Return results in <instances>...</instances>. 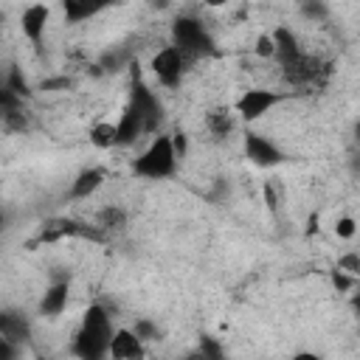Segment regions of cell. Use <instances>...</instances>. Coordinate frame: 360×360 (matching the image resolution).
<instances>
[{
    "instance_id": "cell-1",
    "label": "cell",
    "mask_w": 360,
    "mask_h": 360,
    "mask_svg": "<svg viewBox=\"0 0 360 360\" xmlns=\"http://www.w3.org/2000/svg\"><path fill=\"white\" fill-rule=\"evenodd\" d=\"M110 338H112L110 312L101 304H90L84 309V315H82L79 329H76L73 354L82 357V360H101V357H107Z\"/></svg>"
},
{
    "instance_id": "cell-2",
    "label": "cell",
    "mask_w": 360,
    "mask_h": 360,
    "mask_svg": "<svg viewBox=\"0 0 360 360\" xmlns=\"http://www.w3.org/2000/svg\"><path fill=\"white\" fill-rule=\"evenodd\" d=\"M177 163L180 158L174 155V146H172V135H155L152 143L132 160V172L143 180H166L177 172Z\"/></svg>"
},
{
    "instance_id": "cell-3",
    "label": "cell",
    "mask_w": 360,
    "mask_h": 360,
    "mask_svg": "<svg viewBox=\"0 0 360 360\" xmlns=\"http://www.w3.org/2000/svg\"><path fill=\"white\" fill-rule=\"evenodd\" d=\"M172 45L180 48L188 59H200V56H217V42L208 34V28L202 25V20L191 17V14H180L172 20Z\"/></svg>"
},
{
    "instance_id": "cell-4",
    "label": "cell",
    "mask_w": 360,
    "mask_h": 360,
    "mask_svg": "<svg viewBox=\"0 0 360 360\" xmlns=\"http://www.w3.org/2000/svg\"><path fill=\"white\" fill-rule=\"evenodd\" d=\"M278 68H281V79L290 87H298V93L309 90V87H323L329 73H332L329 62H323V59H318L312 53H304V51H298L295 56L278 62Z\"/></svg>"
},
{
    "instance_id": "cell-5",
    "label": "cell",
    "mask_w": 360,
    "mask_h": 360,
    "mask_svg": "<svg viewBox=\"0 0 360 360\" xmlns=\"http://www.w3.org/2000/svg\"><path fill=\"white\" fill-rule=\"evenodd\" d=\"M62 239L104 242L107 236H104L96 225H87V222H79V219H68V217H53V219H45V222L39 225V231L28 239V248L37 250L39 245H53V242H62Z\"/></svg>"
},
{
    "instance_id": "cell-6",
    "label": "cell",
    "mask_w": 360,
    "mask_h": 360,
    "mask_svg": "<svg viewBox=\"0 0 360 360\" xmlns=\"http://www.w3.org/2000/svg\"><path fill=\"white\" fill-rule=\"evenodd\" d=\"M292 96H298V93H281V90H264V87H250V90H245L239 98H236V104H233V110H236V115L242 118V121H248V124H253V121H259L264 112H270L273 107H278L281 101H287V98H292Z\"/></svg>"
},
{
    "instance_id": "cell-7",
    "label": "cell",
    "mask_w": 360,
    "mask_h": 360,
    "mask_svg": "<svg viewBox=\"0 0 360 360\" xmlns=\"http://www.w3.org/2000/svg\"><path fill=\"white\" fill-rule=\"evenodd\" d=\"M132 68V87H129V101L141 110L143 115V124H146V135L149 132H158L163 118H166V110H163V101L158 98L155 90H149V84L143 82V76L135 70L138 65H129Z\"/></svg>"
},
{
    "instance_id": "cell-8",
    "label": "cell",
    "mask_w": 360,
    "mask_h": 360,
    "mask_svg": "<svg viewBox=\"0 0 360 360\" xmlns=\"http://www.w3.org/2000/svg\"><path fill=\"white\" fill-rule=\"evenodd\" d=\"M188 65H191V59H188L180 48H174V45L160 48V51L152 56V62H149V68H152L155 79H158L163 87H169V90L180 87V82H183V76H186Z\"/></svg>"
},
{
    "instance_id": "cell-9",
    "label": "cell",
    "mask_w": 360,
    "mask_h": 360,
    "mask_svg": "<svg viewBox=\"0 0 360 360\" xmlns=\"http://www.w3.org/2000/svg\"><path fill=\"white\" fill-rule=\"evenodd\" d=\"M0 124L11 132L28 129V112H25L22 96L8 87L6 76H0Z\"/></svg>"
},
{
    "instance_id": "cell-10",
    "label": "cell",
    "mask_w": 360,
    "mask_h": 360,
    "mask_svg": "<svg viewBox=\"0 0 360 360\" xmlns=\"http://www.w3.org/2000/svg\"><path fill=\"white\" fill-rule=\"evenodd\" d=\"M242 146H245L248 160H250V163H256V166H262V169H270V166H278V163H284V160H287V155H284V152H281L270 138H264L262 132H253V129H248V132H245Z\"/></svg>"
},
{
    "instance_id": "cell-11",
    "label": "cell",
    "mask_w": 360,
    "mask_h": 360,
    "mask_svg": "<svg viewBox=\"0 0 360 360\" xmlns=\"http://www.w3.org/2000/svg\"><path fill=\"white\" fill-rule=\"evenodd\" d=\"M48 20H51V8L45 3H31L28 8H22L20 14V28L25 34V39L39 51L42 48V39H45V31H48Z\"/></svg>"
},
{
    "instance_id": "cell-12",
    "label": "cell",
    "mask_w": 360,
    "mask_h": 360,
    "mask_svg": "<svg viewBox=\"0 0 360 360\" xmlns=\"http://www.w3.org/2000/svg\"><path fill=\"white\" fill-rule=\"evenodd\" d=\"M141 135H146L143 115L132 101H127V107H124V112L115 124V146H132Z\"/></svg>"
},
{
    "instance_id": "cell-13",
    "label": "cell",
    "mask_w": 360,
    "mask_h": 360,
    "mask_svg": "<svg viewBox=\"0 0 360 360\" xmlns=\"http://www.w3.org/2000/svg\"><path fill=\"white\" fill-rule=\"evenodd\" d=\"M107 354L115 357V360H138V357H143L146 352H143V340H141L132 329H112Z\"/></svg>"
},
{
    "instance_id": "cell-14",
    "label": "cell",
    "mask_w": 360,
    "mask_h": 360,
    "mask_svg": "<svg viewBox=\"0 0 360 360\" xmlns=\"http://www.w3.org/2000/svg\"><path fill=\"white\" fill-rule=\"evenodd\" d=\"M118 0H62V14H65V22L79 25L84 20L98 17L101 11H107Z\"/></svg>"
},
{
    "instance_id": "cell-15",
    "label": "cell",
    "mask_w": 360,
    "mask_h": 360,
    "mask_svg": "<svg viewBox=\"0 0 360 360\" xmlns=\"http://www.w3.org/2000/svg\"><path fill=\"white\" fill-rule=\"evenodd\" d=\"M104 180H107V172H104L101 166L82 169V172L73 177L68 197H70V200H87V197H93V194H96V191L104 186Z\"/></svg>"
},
{
    "instance_id": "cell-16",
    "label": "cell",
    "mask_w": 360,
    "mask_h": 360,
    "mask_svg": "<svg viewBox=\"0 0 360 360\" xmlns=\"http://www.w3.org/2000/svg\"><path fill=\"white\" fill-rule=\"evenodd\" d=\"M68 295H70V276L68 278H56L45 292H42V301H39V312L45 318H59L68 307Z\"/></svg>"
},
{
    "instance_id": "cell-17",
    "label": "cell",
    "mask_w": 360,
    "mask_h": 360,
    "mask_svg": "<svg viewBox=\"0 0 360 360\" xmlns=\"http://www.w3.org/2000/svg\"><path fill=\"white\" fill-rule=\"evenodd\" d=\"M0 335L8 338V340H14V343H25L31 338V326H28V321L20 312L0 309Z\"/></svg>"
},
{
    "instance_id": "cell-18",
    "label": "cell",
    "mask_w": 360,
    "mask_h": 360,
    "mask_svg": "<svg viewBox=\"0 0 360 360\" xmlns=\"http://www.w3.org/2000/svg\"><path fill=\"white\" fill-rule=\"evenodd\" d=\"M233 127H236V118H233V112H231L228 107H211V110L205 112V129H208L217 141H225V138L233 132Z\"/></svg>"
},
{
    "instance_id": "cell-19",
    "label": "cell",
    "mask_w": 360,
    "mask_h": 360,
    "mask_svg": "<svg viewBox=\"0 0 360 360\" xmlns=\"http://www.w3.org/2000/svg\"><path fill=\"white\" fill-rule=\"evenodd\" d=\"M107 239L110 236H115V233H121L124 228H127V214H124V208H118V205H107V208H101L98 214H96V222H93Z\"/></svg>"
},
{
    "instance_id": "cell-20",
    "label": "cell",
    "mask_w": 360,
    "mask_h": 360,
    "mask_svg": "<svg viewBox=\"0 0 360 360\" xmlns=\"http://www.w3.org/2000/svg\"><path fill=\"white\" fill-rule=\"evenodd\" d=\"M90 143L96 149H112L115 146V124L101 121V124L90 127Z\"/></svg>"
},
{
    "instance_id": "cell-21",
    "label": "cell",
    "mask_w": 360,
    "mask_h": 360,
    "mask_svg": "<svg viewBox=\"0 0 360 360\" xmlns=\"http://www.w3.org/2000/svg\"><path fill=\"white\" fill-rule=\"evenodd\" d=\"M298 11L309 22H326L329 20V6L326 0H298Z\"/></svg>"
},
{
    "instance_id": "cell-22",
    "label": "cell",
    "mask_w": 360,
    "mask_h": 360,
    "mask_svg": "<svg viewBox=\"0 0 360 360\" xmlns=\"http://www.w3.org/2000/svg\"><path fill=\"white\" fill-rule=\"evenodd\" d=\"M127 62H129V51H127V48H118V51H107L96 68H101L104 73H115V70H121Z\"/></svg>"
},
{
    "instance_id": "cell-23",
    "label": "cell",
    "mask_w": 360,
    "mask_h": 360,
    "mask_svg": "<svg viewBox=\"0 0 360 360\" xmlns=\"http://www.w3.org/2000/svg\"><path fill=\"white\" fill-rule=\"evenodd\" d=\"M6 82H8V87H11L14 93H20L22 98L31 93V90H28V82L22 79V73H20V68H17V65H11V68H8V73H6Z\"/></svg>"
},
{
    "instance_id": "cell-24",
    "label": "cell",
    "mask_w": 360,
    "mask_h": 360,
    "mask_svg": "<svg viewBox=\"0 0 360 360\" xmlns=\"http://www.w3.org/2000/svg\"><path fill=\"white\" fill-rule=\"evenodd\" d=\"M132 332H135L141 340H158V338H160V332H158V326H155L152 321H138Z\"/></svg>"
},
{
    "instance_id": "cell-25",
    "label": "cell",
    "mask_w": 360,
    "mask_h": 360,
    "mask_svg": "<svg viewBox=\"0 0 360 360\" xmlns=\"http://www.w3.org/2000/svg\"><path fill=\"white\" fill-rule=\"evenodd\" d=\"M338 270H343V273H349V276H357V273H360V259H357V253L340 256V259H338Z\"/></svg>"
},
{
    "instance_id": "cell-26",
    "label": "cell",
    "mask_w": 360,
    "mask_h": 360,
    "mask_svg": "<svg viewBox=\"0 0 360 360\" xmlns=\"http://www.w3.org/2000/svg\"><path fill=\"white\" fill-rule=\"evenodd\" d=\"M354 231H357V225H354V219H352V217H340V219H338V225H335V233H338L340 239H352V236H354Z\"/></svg>"
},
{
    "instance_id": "cell-27",
    "label": "cell",
    "mask_w": 360,
    "mask_h": 360,
    "mask_svg": "<svg viewBox=\"0 0 360 360\" xmlns=\"http://www.w3.org/2000/svg\"><path fill=\"white\" fill-rule=\"evenodd\" d=\"M354 278L357 276H349V273H343V270H332V284L338 287V290H349V287H354Z\"/></svg>"
},
{
    "instance_id": "cell-28",
    "label": "cell",
    "mask_w": 360,
    "mask_h": 360,
    "mask_svg": "<svg viewBox=\"0 0 360 360\" xmlns=\"http://www.w3.org/2000/svg\"><path fill=\"white\" fill-rule=\"evenodd\" d=\"M256 53L264 56V59L273 56V37H270V34H262V37L256 39Z\"/></svg>"
},
{
    "instance_id": "cell-29",
    "label": "cell",
    "mask_w": 360,
    "mask_h": 360,
    "mask_svg": "<svg viewBox=\"0 0 360 360\" xmlns=\"http://www.w3.org/2000/svg\"><path fill=\"white\" fill-rule=\"evenodd\" d=\"M197 354H202V357H219V354H222V349H219V346H217L211 338H202V340H200Z\"/></svg>"
},
{
    "instance_id": "cell-30",
    "label": "cell",
    "mask_w": 360,
    "mask_h": 360,
    "mask_svg": "<svg viewBox=\"0 0 360 360\" xmlns=\"http://www.w3.org/2000/svg\"><path fill=\"white\" fill-rule=\"evenodd\" d=\"M11 357H17V343L0 335V360H11Z\"/></svg>"
},
{
    "instance_id": "cell-31",
    "label": "cell",
    "mask_w": 360,
    "mask_h": 360,
    "mask_svg": "<svg viewBox=\"0 0 360 360\" xmlns=\"http://www.w3.org/2000/svg\"><path fill=\"white\" fill-rule=\"evenodd\" d=\"M264 202H267V208H270V211H276V208H278V202H276V188H273V183H264Z\"/></svg>"
},
{
    "instance_id": "cell-32",
    "label": "cell",
    "mask_w": 360,
    "mask_h": 360,
    "mask_svg": "<svg viewBox=\"0 0 360 360\" xmlns=\"http://www.w3.org/2000/svg\"><path fill=\"white\" fill-rule=\"evenodd\" d=\"M205 6H211V8H219V6H228L231 0H202Z\"/></svg>"
},
{
    "instance_id": "cell-33",
    "label": "cell",
    "mask_w": 360,
    "mask_h": 360,
    "mask_svg": "<svg viewBox=\"0 0 360 360\" xmlns=\"http://www.w3.org/2000/svg\"><path fill=\"white\" fill-rule=\"evenodd\" d=\"M149 6H152V8H166L169 0H149Z\"/></svg>"
},
{
    "instance_id": "cell-34",
    "label": "cell",
    "mask_w": 360,
    "mask_h": 360,
    "mask_svg": "<svg viewBox=\"0 0 360 360\" xmlns=\"http://www.w3.org/2000/svg\"><path fill=\"white\" fill-rule=\"evenodd\" d=\"M3 222H6V217H3V211H0V231H3Z\"/></svg>"
},
{
    "instance_id": "cell-35",
    "label": "cell",
    "mask_w": 360,
    "mask_h": 360,
    "mask_svg": "<svg viewBox=\"0 0 360 360\" xmlns=\"http://www.w3.org/2000/svg\"><path fill=\"white\" fill-rule=\"evenodd\" d=\"M0 39H3V17H0Z\"/></svg>"
}]
</instances>
